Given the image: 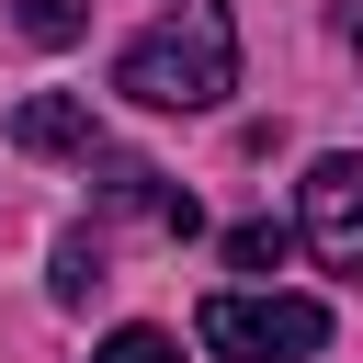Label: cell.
<instances>
[{
	"label": "cell",
	"instance_id": "obj_1",
	"mask_svg": "<svg viewBox=\"0 0 363 363\" xmlns=\"http://www.w3.org/2000/svg\"><path fill=\"white\" fill-rule=\"evenodd\" d=\"M113 91L147 102V113H216V102L238 91V23H227V0L159 11V23L113 57Z\"/></svg>",
	"mask_w": 363,
	"mask_h": 363
},
{
	"label": "cell",
	"instance_id": "obj_2",
	"mask_svg": "<svg viewBox=\"0 0 363 363\" xmlns=\"http://www.w3.org/2000/svg\"><path fill=\"white\" fill-rule=\"evenodd\" d=\"M193 340L216 363H306V352H329V306L318 295H250V284H227V295L193 306Z\"/></svg>",
	"mask_w": 363,
	"mask_h": 363
},
{
	"label": "cell",
	"instance_id": "obj_3",
	"mask_svg": "<svg viewBox=\"0 0 363 363\" xmlns=\"http://www.w3.org/2000/svg\"><path fill=\"white\" fill-rule=\"evenodd\" d=\"M295 227H306V250H318L329 272H363V159H352V147H329V159L306 170Z\"/></svg>",
	"mask_w": 363,
	"mask_h": 363
},
{
	"label": "cell",
	"instance_id": "obj_4",
	"mask_svg": "<svg viewBox=\"0 0 363 363\" xmlns=\"http://www.w3.org/2000/svg\"><path fill=\"white\" fill-rule=\"evenodd\" d=\"M91 170H102V204H125V216H147V227H170V238H193V227H204V204H193L170 170L113 159V147H91Z\"/></svg>",
	"mask_w": 363,
	"mask_h": 363
},
{
	"label": "cell",
	"instance_id": "obj_5",
	"mask_svg": "<svg viewBox=\"0 0 363 363\" xmlns=\"http://www.w3.org/2000/svg\"><path fill=\"white\" fill-rule=\"evenodd\" d=\"M11 147L23 159H91L102 136H91V102L79 91H34V102H11Z\"/></svg>",
	"mask_w": 363,
	"mask_h": 363
},
{
	"label": "cell",
	"instance_id": "obj_6",
	"mask_svg": "<svg viewBox=\"0 0 363 363\" xmlns=\"http://www.w3.org/2000/svg\"><path fill=\"white\" fill-rule=\"evenodd\" d=\"M91 284H102V238H91V227H68V238H57L45 295H57V306H91Z\"/></svg>",
	"mask_w": 363,
	"mask_h": 363
},
{
	"label": "cell",
	"instance_id": "obj_7",
	"mask_svg": "<svg viewBox=\"0 0 363 363\" xmlns=\"http://www.w3.org/2000/svg\"><path fill=\"white\" fill-rule=\"evenodd\" d=\"M11 23H23V45H79L91 0H11Z\"/></svg>",
	"mask_w": 363,
	"mask_h": 363
},
{
	"label": "cell",
	"instance_id": "obj_8",
	"mask_svg": "<svg viewBox=\"0 0 363 363\" xmlns=\"http://www.w3.org/2000/svg\"><path fill=\"white\" fill-rule=\"evenodd\" d=\"M227 261H238V272H272V261H284V227H272V216L227 227Z\"/></svg>",
	"mask_w": 363,
	"mask_h": 363
},
{
	"label": "cell",
	"instance_id": "obj_9",
	"mask_svg": "<svg viewBox=\"0 0 363 363\" xmlns=\"http://www.w3.org/2000/svg\"><path fill=\"white\" fill-rule=\"evenodd\" d=\"M91 363H182V340H170V329H113Z\"/></svg>",
	"mask_w": 363,
	"mask_h": 363
},
{
	"label": "cell",
	"instance_id": "obj_10",
	"mask_svg": "<svg viewBox=\"0 0 363 363\" xmlns=\"http://www.w3.org/2000/svg\"><path fill=\"white\" fill-rule=\"evenodd\" d=\"M340 34H352V57H363V0H340Z\"/></svg>",
	"mask_w": 363,
	"mask_h": 363
}]
</instances>
